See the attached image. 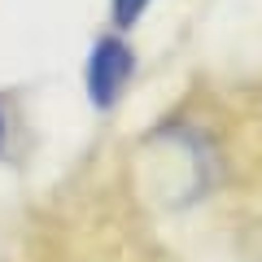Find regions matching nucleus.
Listing matches in <instances>:
<instances>
[{
	"label": "nucleus",
	"mask_w": 262,
	"mask_h": 262,
	"mask_svg": "<svg viewBox=\"0 0 262 262\" xmlns=\"http://www.w3.org/2000/svg\"><path fill=\"white\" fill-rule=\"evenodd\" d=\"M5 131H9V122H5V105H0V149H5Z\"/></svg>",
	"instance_id": "7ed1b4c3"
},
{
	"label": "nucleus",
	"mask_w": 262,
	"mask_h": 262,
	"mask_svg": "<svg viewBox=\"0 0 262 262\" xmlns=\"http://www.w3.org/2000/svg\"><path fill=\"white\" fill-rule=\"evenodd\" d=\"M136 75V53L122 44L118 35H101L88 53V70H83V83H88V101L96 110H114L122 96V88L131 83Z\"/></svg>",
	"instance_id": "f257e3e1"
},
{
	"label": "nucleus",
	"mask_w": 262,
	"mask_h": 262,
	"mask_svg": "<svg viewBox=\"0 0 262 262\" xmlns=\"http://www.w3.org/2000/svg\"><path fill=\"white\" fill-rule=\"evenodd\" d=\"M153 0H114L110 9H114V27L118 31H127V27H136V22H140V13L149 9Z\"/></svg>",
	"instance_id": "f03ea898"
}]
</instances>
